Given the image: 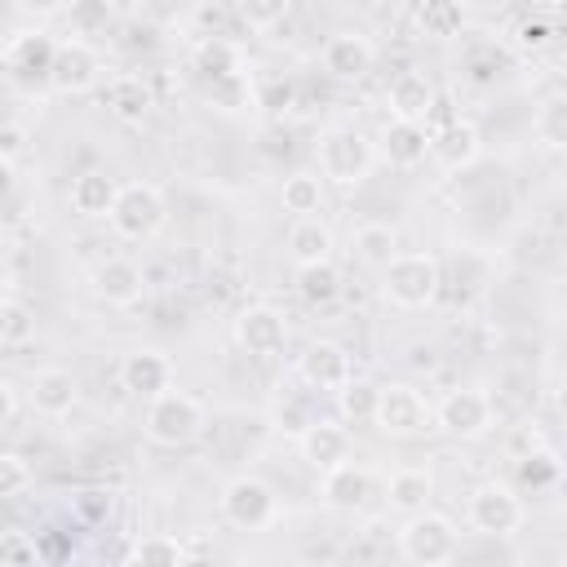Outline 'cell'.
I'll use <instances>...</instances> for the list:
<instances>
[{"label": "cell", "mask_w": 567, "mask_h": 567, "mask_svg": "<svg viewBox=\"0 0 567 567\" xmlns=\"http://www.w3.org/2000/svg\"><path fill=\"white\" fill-rule=\"evenodd\" d=\"M115 195H120V182L102 168H84L75 182H71V208L80 217H111L115 208Z\"/></svg>", "instance_id": "obj_23"}, {"label": "cell", "mask_w": 567, "mask_h": 567, "mask_svg": "<svg viewBox=\"0 0 567 567\" xmlns=\"http://www.w3.org/2000/svg\"><path fill=\"white\" fill-rule=\"evenodd\" d=\"M199 430H204L199 399H190L182 390H164L146 403V439L155 447H186L199 439Z\"/></svg>", "instance_id": "obj_2"}, {"label": "cell", "mask_w": 567, "mask_h": 567, "mask_svg": "<svg viewBox=\"0 0 567 567\" xmlns=\"http://www.w3.org/2000/svg\"><path fill=\"white\" fill-rule=\"evenodd\" d=\"M297 292L306 306H328L341 297V270L328 261H310V266H297Z\"/></svg>", "instance_id": "obj_29"}, {"label": "cell", "mask_w": 567, "mask_h": 567, "mask_svg": "<svg viewBox=\"0 0 567 567\" xmlns=\"http://www.w3.org/2000/svg\"><path fill=\"white\" fill-rule=\"evenodd\" d=\"M518 470H523V478H527L532 487H540V483H554V478H558V461H554L545 447H536V452L518 456Z\"/></svg>", "instance_id": "obj_39"}, {"label": "cell", "mask_w": 567, "mask_h": 567, "mask_svg": "<svg viewBox=\"0 0 567 567\" xmlns=\"http://www.w3.org/2000/svg\"><path fill=\"white\" fill-rule=\"evenodd\" d=\"M297 447H301V461L310 470H319V474H328L332 465L350 461V434H346V425H332V421H315L297 439Z\"/></svg>", "instance_id": "obj_20"}, {"label": "cell", "mask_w": 567, "mask_h": 567, "mask_svg": "<svg viewBox=\"0 0 567 567\" xmlns=\"http://www.w3.org/2000/svg\"><path fill=\"white\" fill-rule=\"evenodd\" d=\"M0 558H9V563H27V567H35L40 563V545L27 536V532H4L0 536Z\"/></svg>", "instance_id": "obj_40"}, {"label": "cell", "mask_w": 567, "mask_h": 567, "mask_svg": "<svg viewBox=\"0 0 567 567\" xmlns=\"http://www.w3.org/2000/svg\"><path fill=\"white\" fill-rule=\"evenodd\" d=\"M235 341L252 354V359H279L288 346V323L275 306H248L235 319Z\"/></svg>", "instance_id": "obj_10"}, {"label": "cell", "mask_w": 567, "mask_h": 567, "mask_svg": "<svg viewBox=\"0 0 567 567\" xmlns=\"http://www.w3.org/2000/svg\"><path fill=\"white\" fill-rule=\"evenodd\" d=\"M13 4H18V13H27V18H35V22L66 9V0H13Z\"/></svg>", "instance_id": "obj_45"}, {"label": "cell", "mask_w": 567, "mask_h": 567, "mask_svg": "<svg viewBox=\"0 0 567 567\" xmlns=\"http://www.w3.org/2000/svg\"><path fill=\"white\" fill-rule=\"evenodd\" d=\"M186 558H190L186 545L177 536H168V532H151V536H137L128 545V563H142V567H177Z\"/></svg>", "instance_id": "obj_31"}, {"label": "cell", "mask_w": 567, "mask_h": 567, "mask_svg": "<svg viewBox=\"0 0 567 567\" xmlns=\"http://www.w3.org/2000/svg\"><path fill=\"white\" fill-rule=\"evenodd\" d=\"M288 9H292V0H239V18L252 31H275L288 18Z\"/></svg>", "instance_id": "obj_36"}, {"label": "cell", "mask_w": 567, "mask_h": 567, "mask_svg": "<svg viewBox=\"0 0 567 567\" xmlns=\"http://www.w3.org/2000/svg\"><path fill=\"white\" fill-rule=\"evenodd\" d=\"M523 518H527V509H523V501H518V492L509 487V483H478L474 492H470V527L474 532H483V536H514L518 527H523Z\"/></svg>", "instance_id": "obj_7"}, {"label": "cell", "mask_w": 567, "mask_h": 567, "mask_svg": "<svg viewBox=\"0 0 567 567\" xmlns=\"http://www.w3.org/2000/svg\"><path fill=\"white\" fill-rule=\"evenodd\" d=\"M89 284H93V292H97L106 306H133V301H142V292H146V275H142V266L128 261V257H106V261H97L93 275H89Z\"/></svg>", "instance_id": "obj_14"}, {"label": "cell", "mask_w": 567, "mask_h": 567, "mask_svg": "<svg viewBox=\"0 0 567 567\" xmlns=\"http://www.w3.org/2000/svg\"><path fill=\"white\" fill-rule=\"evenodd\" d=\"M372 425L385 439H416V434H425L434 425V408L412 385H381V403H377Z\"/></svg>", "instance_id": "obj_6"}, {"label": "cell", "mask_w": 567, "mask_h": 567, "mask_svg": "<svg viewBox=\"0 0 567 567\" xmlns=\"http://www.w3.org/2000/svg\"><path fill=\"white\" fill-rule=\"evenodd\" d=\"M106 221H111V230H115L120 239H137V244H142V239H155V235L164 230L168 204H164V195H159L151 182H124Z\"/></svg>", "instance_id": "obj_3"}, {"label": "cell", "mask_w": 567, "mask_h": 567, "mask_svg": "<svg viewBox=\"0 0 567 567\" xmlns=\"http://www.w3.org/2000/svg\"><path fill=\"white\" fill-rule=\"evenodd\" d=\"M102 75V58L89 40H62L58 53H53V71H49V84L58 93H84L93 89Z\"/></svg>", "instance_id": "obj_12"}, {"label": "cell", "mask_w": 567, "mask_h": 567, "mask_svg": "<svg viewBox=\"0 0 567 567\" xmlns=\"http://www.w3.org/2000/svg\"><path fill=\"white\" fill-rule=\"evenodd\" d=\"M399 554L408 563H416V567H443V563H452L461 554V540H456L452 518L425 514V509L408 514V523L399 527Z\"/></svg>", "instance_id": "obj_4"}, {"label": "cell", "mask_w": 567, "mask_h": 567, "mask_svg": "<svg viewBox=\"0 0 567 567\" xmlns=\"http://www.w3.org/2000/svg\"><path fill=\"white\" fill-rule=\"evenodd\" d=\"M27 487H31V465L18 452H4L0 456V496L4 501H18Z\"/></svg>", "instance_id": "obj_38"}, {"label": "cell", "mask_w": 567, "mask_h": 567, "mask_svg": "<svg viewBox=\"0 0 567 567\" xmlns=\"http://www.w3.org/2000/svg\"><path fill=\"white\" fill-rule=\"evenodd\" d=\"M279 199H284L288 213H297V217H315V213L323 208V182H319V173H310V168L288 173L284 186H279Z\"/></svg>", "instance_id": "obj_30"}, {"label": "cell", "mask_w": 567, "mask_h": 567, "mask_svg": "<svg viewBox=\"0 0 567 567\" xmlns=\"http://www.w3.org/2000/svg\"><path fill=\"white\" fill-rule=\"evenodd\" d=\"M80 509L93 514V518H97V514H111V496H106V492H84V496H80Z\"/></svg>", "instance_id": "obj_47"}, {"label": "cell", "mask_w": 567, "mask_h": 567, "mask_svg": "<svg viewBox=\"0 0 567 567\" xmlns=\"http://www.w3.org/2000/svg\"><path fill=\"white\" fill-rule=\"evenodd\" d=\"M53 53H58V44L49 40V35H40V31H22V35H13L9 40V49H4V66H9V75L13 80H49V71H53Z\"/></svg>", "instance_id": "obj_18"}, {"label": "cell", "mask_w": 567, "mask_h": 567, "mask_svg": "<svg viewBox=\"0 0 567 567\" xmlns=\"http://www.w3.org/2000/svg\"><path fill=\"white\" fill-rule=\"evenodd\" d=\"M381 288L399 310H425L443 288V270L430 252H394L381 270Z\"/></svg>", "instance_id": "obj_1"}, {"label": "cell", "mask_w": 567, "mask_h": 567, "mask_svg": "<svg viewBox=\"0 0 567 567\" xmlns=\"http://www.w3.org/2000/svg\"><path fill=\"white\" fill-rule=\"evenodd\" d=\"M18 421V385L13 381H0V425L9 430Z\"/></svg>", "instance_id": "obj_46"}, {"label": "cell", "mask_w": 567, "mask_h": 567, "mask_svg": "<svg viewBox=\"0 0 567 567\" xmlns=\"http://www.w3.org/2000/svg\"><path fill=\"white\" fill-rule=\"evenodd\" d=\"M275 509H279V501H275L270 483L257 478V474H239V478H230V483L221 487V518H226L230 527H239V532L266 527V523L275 518Z\"/></svg>", "instance_id": "obj_8"}, {"label": "cell", "mask_w": 567, "mask_h": 567, "mask_svg": "<svg viewBox=\"0 0 567 567\" xmlns=\"http://www.w3.org/2000/svg\"><path fill=\"white\" fill-rule=\"evenodd\" d=\"M377 142H381V159H385L390 168H416V164L430 159L434 133H430L425 120H394V115H390Z\"/></svg>", "instance_id": "obj_11"}, {"label": "cell", "mask_w": 567, "mask_h": 567, "mask_svg": "<svg viewBox=\"0 0 567 567\" xmlns=\"http://www.w3.org/2000/svg\"><path fill=\"white\" fill-rule=\"evenodd\" d=\"M257 106H270V111H288L292 106V84H270L266 93H257Z\"/></svg>", "instance_id": "obj_44"}, {"label": "cell", "mask_w": 567, "mask_h": 567, "mask_svg": "<svg viewBox=\"0 0 567 567\" xmlns=\"http://www.w3.org/2000/svg\"><path fill=\"white\" fill-rule=\"evenodd\" d=\"M208 89V102L217 106V111H244V106H252L257 102V89H252V80H248V71H235V75H221V80H204Z\"/></svg>", "instance_id": "obj_35"}, {"label": "cell", "mask_w": 567, "mask_h": 567, "mask_svg": "<svg viewBox=\"0 0 567 567\" xmlns=\"http://www.w3.org/2000/svg\"><path fill=\"white\" fill-rule=\"evenodd\" d=\"M120 385L137 399H155L173 385V363L159 350H128L120 359Z\"/></svg>", "instance_id": "obj_15"}, {"label": "cell", "mask_w": 567, "mask_h": 567, "mask_svg": "<svg viewBox=\"0 0 567 567\" xmlns=\"http://www.w3.org/2000/svg\"><path fill=\"white\" fill-rule=\"evenodd\" d=\"M478 155H483V137H478V128H474L470 120H452V124L434 128L430 159H439V168L461 173V168H470Z\"/></svg>", "instance_id": "obj_17"}, {"label": "cell", "mask_w": 567, "mask_h": 567, "mask_svg": "<svg viewBox=\"0 0 567 567\" xmlns=\"http://www.w3.org/2000/svg\"><path fill=\"white\" fill-rule=\"evenodd\" d=\"M372 62H377V49L354 31H337L323 44V71L337 80H363L372 71Z\"/></svg>", "instance_id": "obj_19"}, {"label": "cell", "mask_w": 567, "mask_h": 567, "mask_svg": "<svg viewBox=\"0 0 567 567\" xmlns=\"http://www.w3.org/2000/svg\"><path fill=\"white\" fill-rule=\"evenodd\" d=\"M27 403L40 416H66L80 403V381L66 368H35L27 381Z\"/></svg>", "instance_id": "obj_16"}, {"label": "cell", "mask_w": 567, "mask_h": 567, "mask_svg": "<svg viewBox=\"0 0 567 567\" xmlns=\"http://www.w3.org/2000/svg\"><path fill=\"white\" fill-rule=\"evenodd\" d=\"M297 377L310 385V390H341L350 377H354V363L350 354L337 346V341H310L301 354H297Z\"/></svg>", "instance_id": "obj_13"}, {"label": "cell", "mask_w": 567, "mask_h": 567, "mask_svg": "<svg viewBox=\"0 0 567 567\" xmlns=\"http://www.w3.org/2000/svg\"><path fill=\"white\" fill-rule=\"evenodd\" d=\"M195 66H199L204 80H221V75L244 71V53H239V44H230L226 35H213V40H204V44L195 49Z\"/></svg>", "instance_id": "obj_32"}, {"label": "cell", "mask_w": 567, "mask_h": 567, "mask_svg": "<svg viewBox=\"0 0 567 567\" xmlns=\"http://www.w3.org/2000/svg\"><path fill=\"white\" fill-rule=\"evenodd\" d=\"M518 49H545L549 44V27L545 22H518Z\"/></svg>", "instance_id": "obj_43"}, {"label": "cell", "mask_w": 567, "mask_h": 567, "mask_svg": "<svg viewBox=\"0 0 567 567\" xmlns=\"http://www.w3.org/2000/svg\"><path fill=\"white\" fill-rule=\"evenodd\" d=\"M377 403H381V385H372V381H346L341 390H337V412L346 416V421H354V425H363V421H372L377 416Z\"/></svg>", "instance_id": "obj_34"}, {"label": "cell", "mask_w": 567, "mask_h": 567, "mask_svg": "<svg viewBox=\"0 0 567 567\" xmlns=\"http://www.w3.org/2000/svg\"><path fill=\"white\" fill-rule=\"evenodd\" d=\"M434 425L452 439H483L492 430V399L483 390H447L434 408Z\"/></svg>", "instance_id": "obj_9"}, {"label": "cell", "mask_w": 567, "mask_h": 567, "mask_svg": "<svg viewBox=\"0 0 567 567\" xmlns=\"http://www.w3.org/2000/svg\"><path fill=\"white\" fill-rule=\"evenodd\" d=\"M532 128H536V142H540V146L567 151V93L545 97L540 111H536V120H532Z\"/></svg>", "instance_id": "obj_33"}, {"label": "cell", "mask_w": 567, "mask_h": 567, "mask_svg": "<svg viewBox=\"0 0 567 567\" xmlns=\"http://www.w3.org/2000/svg\"><path fill=\"white\" fill-rule=\"evenodd\" d=\"M430 492H434V478H430V470H421V465H403V470H394L390 483H385V501H390V509H399V514L425 509Z\"/></svg>", "instance_id": "obj_25"}, {"label": "cell", "mask_w": 567, "mask_h": 567, "mask_svg": "<svg viewBox=\"0 0 567 567\" xmlns=\"http://www.w3.org/2000/svg\"><path fill=\"white\" fill-rule=\"evenodd\" d=\"M368 496H372V478H368V470H363V465L341 461V465H332V470L323 474V501H328L332 509L354 514V509H363V505H368Z\"/></svg>", "instance_id": "obj_22"}, {"label": "cell", "mask_w": 567, "mask_h": 567, "mask_svg": "<svg viewBox=\"0 0 567 567\" xmlns=\"http://www.w3.org/2000/svg\"><path fill=\"white\" fill-rule=\"evenodd\" d=\"M275 425L301 439V434L315 425V416L306 412V403H301V399H284V403H275Z\"/></svg>", "instance_id": "obj_41"}, {"label": "cell", "mask_w": 567, "mask_h": 567, "mask_svg": "<svg viewBox=\"0 0 567 567\" xmlns=\"http://www.w3.org/2000/svg\"><path fill=\"white\" fill-rule=\"evenodd\" d=\"M372 159H377L372 142L354 128H328L319 137V173L337 186H359L372 173Z\"/></svg>", "instance_id": "obj_5"}, {"label": "cell", "mask_w": 567, "mask_h": 567, "mask_svg": "<svg viewBox=\"0 0 567 567\" xmlns=\"http://www.w3.org/2000/svg\"><path fill=\"white\" fill-rule=\"evenodd\" d=\"M394 252H399V235H394L390 221H363V226L354 230V257H359L363 266L385 270Z\"/></svg>", "instance_id": "obj_28"}, {"label": "cell", "mask_w": 567, "mask_h": 567, "mask_svg": "<svg viewBox=\"0 0 567 567\" xmlns=\"http://www.w3.org/2000/svg\"><path fill=\"white\" fill-rule=\"evenodd\" d=\"M22 146H27V128H22V124H4V133H0V159H4V173L18 168Z\"/></svg>", "instance_id": "obj_42"}, {"label": "cell", "mask_w": 567, "mask_h": 567, "mask_svg": "<svg viewBox=\"0 0 567 567\" xmlns=\"http://www.w3.org/2000/svg\"><path fill=\"white\" fill-rule=\"evenodd\" d=\"M288 257H292L297 266L328 261V257H332V230H328L319 217H297L292 230H288Z\"/></svg>", "instance_id": "obj_26"}, {"label": "cell", "mask_w": 567, "mask_h": 567, "mask_svg": "<svg viewBox=\"0 0 567 567\" xmlns=\"http://www.w3.org/2000/svg\"><path fill=\"white\" fill-rule=\"evenodd\" d=\"M385 106L394 120H430V111L439 106L434 102V84L421 75V71H399L385 89Z\"/></svg>", "instance_id": "obj_21"}, {"label": "cell", "mask_w": 567, "mask_h": 567, "mask_svg": "<svg viewBox=\"0 0 567 567\" xmlns=\"http://www.w3.org/2000/svg\"><path fill=\"white\" fill-rule=\"evenodd\" d=\"M31 332H35V323H31L27 306H22L18 297H4V306H0V341H4V346H18V341H27Z\"/></svg>", "instance_id": "obj_37"}, {"label": "cell", "mask_w": 567, "mask_h": 567, "mask_svg": "<svg viewBox=\"0 0 567 567\" xmlns=\"http://www.w3.org/2000/svg\"><path fill=\"white\" fill-rule=\"evenodd\" d=\"M416 27L430 40H452L465 27V0H416Z\"/></svg>", "instance_id": "obj_27"}, {"label": "cell", "mask_w": 567, "mask_h": 567, "mask_svg": "<svg viewBox=\"0 0 567 567\" xmlns=\"http://www.w3.org/2000/svg\"><path fill=\"white\" fill-rule=\"evenodd\" d=\"M151 106H155V93H151V84H146L142 75H115V80L106 84V111H111L115 120L137 124Z\"/></svg>", "instance_id": "obj_24"}]
</instances>
